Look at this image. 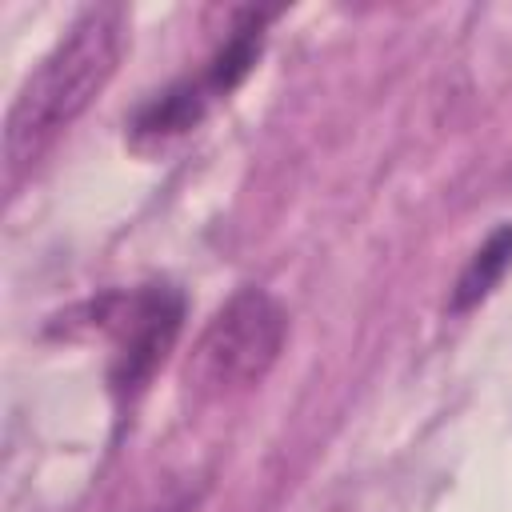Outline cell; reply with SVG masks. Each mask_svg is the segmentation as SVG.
Masks as SVG:
<instances>
[{
    "instance_id": "8992f818",
    "label": "cell",
    "mask_w": 512,
    "mask_h": 512,
    "mask_svg": "<svg viewBox=\"0 0 512 512\" xmlns=\"http://www.w3.org/2000/svg\"><path fill=\"white\" fill-rule=\"evenodd\" d=\"M508 268H512V224H500L460 268V276L452 284V296H448V312H468V308L484 304L496 292V284L504 280Z\"/></svg>"
},
{
    "instance_id": "52a82bcc",
    "label": "cell",
    "mask_w": 512,
    "mask_h": 512,
    "mask_svg": "<svg viewBox=\"0 0 512 512\" xmlns=\"http://www.w3.org/2000/svg\"><path fill=\"white\" fill-rule=\"evenodd\" d=\"M192 496H180V500H172V504H164V508H152V512H192Z\"/></svg>"
},
{
    "instance_id": "277c9868",
    "label": "cell",
    "mask_w": 512,
    "mask_h": 512,
    "mask_svg": "<svg viewBox=\"0 0 512 512\" xmlns=\"http://www.w3.org/2000/svg\"><path fill=\"white\" fill-rule=\"evenodd\" d=\"M212 100L216 96L208 92V84L200 76L196 80H176V84H168L164 92H156L152 100H144L132 112L128 136H132L136 148H164L168 140L192 132L204 120Z\"/></svg>"
},
{
    "instance_id": "3957f363",
    "label": "cell",
    "mask_w": 512,
    "mask_h": 512,
    "mask_svg": "<svg viewBox=\"0 0 512 512\" xmlns=\"http://www.w3.org/2000/svg\"><path fill=\"white\" fill-rule=\"evenodd\" d=\"M100 332L112 336V364L108 380L116 400H136L156 368L168 360V352L180 340L184 328V292L176 284L152 280L128 292H108L88 304Z\"/></svg>"
},
{
    "instance_id": "5b68a950",
    "label": "cell",
    "mask_w": 512,
    "mask_h": 512,
    "mask_svg": "<svg viewBox=\"0 0 512 512\" xmlns=\"http://www.w3.org/2000/svg\"><path fill=\"white\" fill-rule=\"evenodd\" d=\"M272 20V12H256V8H244L236 16V24L228 28L224 44L212 52L208 68L200 72V80L208 84V92L220 100V96H232L256 68L260 60V48H264V24Z\"/></svg>"
},
{
    "instance_id": "7a4b0ae2",
    "label": "cell",
    "mask_w": 512,
    "mask_h": 512,
    "mask_svg": "<svg viewBox=\"0 0 512 512\" xmlns=\"http://www.w3.org/2000/svg\"><path fill=\"white\" fill-rule=\"evenodd\" d=\"M284 336H288V312L272 292L264 288L232 292L196 336L184 364V388L204 404L248 392L272 372Z\"/></svg>"
},
{
    "instance_id": "6da1fadb",
    "label": "cell",
    "mask_w": 512,
    "mask_h": 512,
    "mask_svg": "<svg viewBox=\"0 0 512 512\" xmlns=\"http://www.w3.org/2000/svg\"><path fill=\"white\" fill-rule=\"evenodd\" d=\"M128 44V16L120 4L84 8L48 56L24 76L4 120V184L16 180L52 148V140L88 112V104L116 76Z\"/></svg>"
}]
</instances>
